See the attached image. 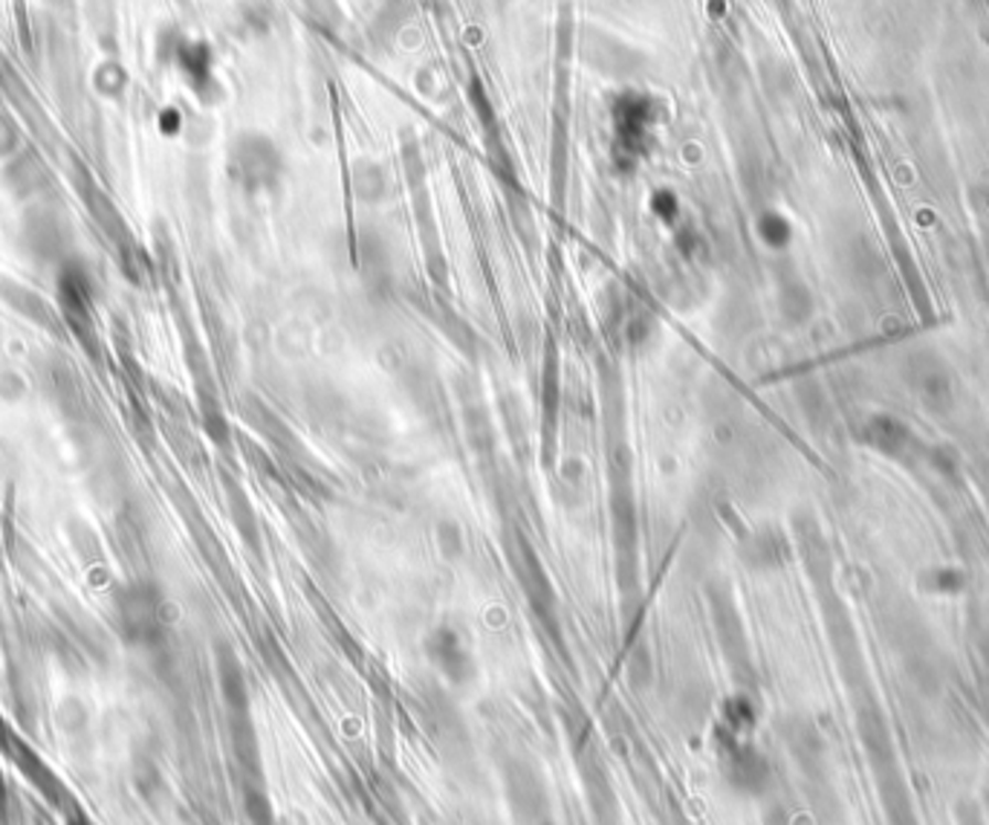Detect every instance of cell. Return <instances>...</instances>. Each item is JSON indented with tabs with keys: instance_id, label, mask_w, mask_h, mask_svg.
I'll list each match as a JSON object with an SVG mask.
<instances>
[{
	"instance_id": "6da1fadb",
	"label": "cell",
	"mask_w": 989,
	"mask_h": 825,
	"mask_svg": "<svg viewBox=\"0 0 989 825\" xmlns=\"http://www.w3.org/2000/svg\"><path fill=\"white\" fill-rule=\"evenodd\" d=\"M614 148H617L619 160L637 162L639 154H646L651 146V128L657 123L655 99H648L642 93H623L614 102Z\"/></svg>"
},
{
	"instance_id": "7a4b0ae2",
	"label": "cell",
	"mask_w": 989,
	"mask_h": 825,
	"mask_svg": "<svg viewBox=\"0 0 989 825\" xmlns=\"http://www.w3.org/2000/svg\"><path fill=\"white\" fill-rule=\"evenodd\" d=\"M281 151L264 134H244L232 148V174L246 191L273 189L281 180Z\"/></svg>"
},
{
	"instance_id": "3957f363",
	"label": "cell",
	"mask_w": 989,
	"mask_h": 825,
	"mask_svg": "<svg viewBox=\"0 0 989 825\" xmlns=\"http://www.w3.org/2000/svg\"><path fill=\"white\" fill-rule=\"evenodd\" d=\"M426 655L434 664V669L449 680V684H455V687H466L475 678L472 652H469L466 641L460 637V632H455L451 626L434 628L432 635L426 637Z\"/></svg>"
},
{
	"instance_id": "277c9868",
	"label": "cell",
	"mask_w": 989,
	"mask_h": 825,
	"mask_svg": "<svg viewBox=\"0 0 989 825\" xmlns=\"http://www.w3.org/2000/svg\"><path fill=\"white\" fill-rule=\"evenodd\" d=\"M507 794L524 825H547L550 823V800L544 780L527 764H512L507 771Z\"/></svg>"
},
{
	"instance_id": "5b68a950",
	"label": "cell",
	"mask_w": 989,
	"mask_h": 825,
	"mask_svg": "<svg viewBox=\"0 0 989 825\" xmlns=\"http://www.w3.org/2000/svg\"><path fill=\"white\" fill-rule=\"evenodd\" d=\"M423 707H426V721L434 741L443 750H449L455 762L469 757V733H466V724L460 719V712L455 710V704L443 696L440 689H428L426 698H423Z\"/></svg>"
},
{
	"instance_id": "8992f818",
	"label": "cell",
	"mask_w": 989,
	"mask_h": 825,
	"mask_svg": "<svg viewBox=\"0 0 989 825\" xmlns=\"http://www.w3.org/2000/svg\"><path fill=\"white\" fill-rule=\"evenodd\" d=\"M721 771L732 791H741V794H758V791H764L769 773L762 753H755L753 748L738 744V741H730L721 750Z\"/></svg>"
},
{
	"instance_id": "52a82bcc",
	"label": "cell",
	"mask_w": 989,
	"mask_h": 825,
	"mask_svg": "<svg viewBox=\"0 0 989 825\" xmlns=\"http://www.w3.org/2000/svg\"><path fill=\"white\" fill-rule=\"evenodd\" d=\"M587 62L610 76H631L639 67V55L623 41L608 39L602 32H591L587 35Z\"/></svg>"
},
{
	"instance_id": "ba28073f",
	"label": "cell",
	"mask_w": 989,
	"mask_h": 825,
	"mask_svg": "<svg viewBox=\"0 0 989 825\" xmlns=\"http://www.w3.org/2000/svg\"><path fill=\"white\" fill-rule=\"evenodd\" d=\"M408 15H412V3L408 0H389L380 9V15H376V32L373 35L376 39H394Z\"/></svg>"
},
{
	"instance_id": "9c48e42d",
	"label": "cell",
	"mask_w": 989,
	"mask_h": 825,
	"mask_svg": "<svg viewBox=\"0 0 989 825\" xmlns=\"http://www.w3.org/2000/svg\"><path fill=\"white\" fill-rule=\"evenodd\" d=\"M353 186H357V194L368 203L382 198V191H385V177H382L380 166H373V162H359L357 169H353Z\"/></svg>"
},
{
	"instance_id": "30bf717a",
	"label": "cell",
	"mask_w": 989,
	"mask_h": 825,
	"mask_svg": "<svg viewBox=\"0 0 989 825\" xmlns=\"http://www.w3.org/2000/svg\"><path fill=\"white\" fill-rule=\"evenodd\" d=\"M655 212L660 214L662 221L671 223V221H674V218H678V212H680L678 198H674L671 191H657V194H655Z\"/></svg>"
}]
</instances>
